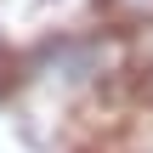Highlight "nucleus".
Masks as SVG:
<instances>
[{
  "instance_id": "f257e3e1",
  "label": "nucleus",
  "mask_w": 153,
  "mask_h": 153,
  "mask_svg": "<svg viewBox=\"0 0 153 153\" xmlns=\"http://www.w3.org/2000/svg\"><path fill=\"white\" fill-rule=\"evenodd\" d=\"M85 0H0V23H23V28H51L68 23Z\"/></svg>"
},
{
  "instance_id": "f03ea898",
  "label": "nucleus",
  "mask_w": 153,
  "mask_h": 153,
  "mask_svg": "<svg viewBox=\"0 0 153 153\" xmlns=\"http://www.w3.org/2000/svg\"><path fill=\"white\" fill-rule=\"evenodd\" d=\"M114 23H125V28H142V23H153V0H97Z\"/></svg>"
}]
</instances>
